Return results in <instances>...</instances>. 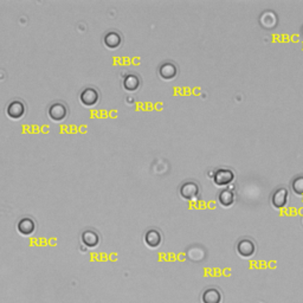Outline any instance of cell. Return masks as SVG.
I'll return each instance as SVG.
<instances>
[{
  "mask_svg": "<svg viewBox=\"0 0 303 303\" xmlns=\"http://www.w3.org/2000/svg\"><path fill=\"white\" fill-rule=\"evenodd\" d=\"M211 178L217 186H229L235 180V172L232 168L219 167L214 169Z\"/></svg>",
  "mask_w": 303,
  "mask_h": 303,
  "instance_id": "obj_1",
  "label": "cell"
},
{
  "mask_svg": "<svg viewBox=\"0 0 303 303\" xmlns=\"http://www.w3.org/2000/svg\"><path fill=\"white\" fill-rule=\"evenodd\" d=\"M48 115L54 122H62L69 115V108L65 103L54 102L48 109Z\"/></svg>",
  "mask_w": 303,
  "mask_h": 303,
  "instance_id": "obj_3",
  "label": "cell"
},
{
  "mask_svg": "<svg viewBox=\"0 0 303 303\" xmlns=\"http://www.w3.org/2000/svg\"><path fill=\"white\" fill-rule=\"evenodd\" d=\"M103 42L109 49H117L122 44V36L117 31H109L104 35Z\"/></svg>",
  "mask_w": 303,
  "mask_h": 303,
  "instance_id": "obj_14",
  "label": "cell"
},
{
  "mask_svg": "<svg viewBox=\"0 0 303 303\" xmlns=\"http://www.w3.org/2000/svg\"><path fill=\"white\" fill-rule=\"evenodd\" d=\"M235 192L231 187H226V189H223L219 191L218 193V202L219 204L224 206V207H230L233 202H235Z\"/></svg>",
  "mask_w": 303,
  "mask_h": 303,
  "instance_id": "obj_13",
  "label": "cell"
},
{
  "mask_svg": "<svg viewBox=\"0 0 303 303\" xmlns=\"http://www.w3.org/2000/svg\"><path fill=\"white\" fill-rule=\"evenodd\" d=\"M178 71V65L174 62H172V60H165V62H162L159 65V69H157L160 77L166 81H171L177 77Z\"/></svg>",
  "mask_w": 303,
  "mask_h": 303,
  "instance_id": "obj_6",
  "label": "cell"
},
{
  "mask_svg": "<svg viewBox=\"0 0 303 303\" xmlns=\"http://www.w3.org/2000/svg\"><path fill=\"white\" fill-rule=\"evenodd\" d=\"M222 293L217 288H207L202 292V303H220L222 302Z\"/></svg>",
  "mask_w": 303,
  "mask_h": 303,
  "instance_id": "obj_12",
  "label": "cell"
},
{
  "mask_svg": "<svg viewBox=\"0 0 303 303\" xmlns=\"http://www.w3.org/2000/svg\"><path fill=\"white\" fill-rule=\"evenodd\" d=\"M290 189H292L296 195L303 196V174H298L292 179Z\"/></svg>",
  "mask_w": 303,
  "mask_h": 303,
  "instance_id": "obj_16",
  "label": "cell"
},
{
  "mask_svg": "<svg viewBox=\"0 0 303 303\" xmlns=\"http://www.w3.org/2000/svg\"><path fill=\"white\" fill-rule=\"evenodd\" d=\"M80 101L86 107H94L100 101V93L96 88L87 87L80 94Z\"/></svg>",
  "mask_w": 303,
  "mask_h": 303,
  "instance_id": "obj_5",
  "label": "cell"
},
{
  "mask_svg": "<svg viewBox=\"0 0 303 303\" xmlns=\"http://www.w3.org/2000/svg\"><path fill=\"white\" fill-rule=\"evenodd\" d=\"M236 249H237L238 254H241L242 257H252L256 252V244L252 239L242 238L238 241Z\"/></svg>",
  "mask_w": 303,
  "mask_h": 303,
  "instance_id": "obj_9",
  "label": "cell"
},
{
  "mask_svg": "<svg viewBox=\"0 0 303 303\" xmlns=\"http://www.w3.org/2000/svg\"><path fill=\"white\" fill-rule=\"evenodd\" d=\"M81 242L84 247L89 248V249H95V248L99 247L101 238H100L98 231L93 229H87L82 232Z\"/></svg>",
  "mask_w": 303,
  "mask_h": 303,
  "instance_id": "obj_8",
  "label": "cell"
},
{
  "mask_svg": "<svg viewBox=\"0 0 303 303\" xmlns=\"http://www.w3.org/2000/svg\"><path fill=\"white\" fill-rule=\"evenodd\" d=\"M179 193H180L181 198L186 199V201H195L201 195V186L195 180L184 181L180 185Z\"/></svg>",
  "mask_w": 303,
  "mask_h": 303,
  "instance_id": "obj_2",
  "label": "cell"
},
{
  "mask_svg": "<svg viewBox=\"0 0 303 303\" xmlns=\"http://www.w3.org/2000/svg\"><path fill=\"white\" fill-rule=\"evenodd\" d=\"M17 231L24 237H29L32 236L36 231V223L31 218H22L19 222L17 223Z\"/></svg>",
  "mask_w": 303,
  "mask_h": 303,
  "instance_id": "obj_11",
  "label": "cell"
},
{
  "mask_svg": "<svg viewBox=\"0 0 303 303\" xmlns=\"http://www.w3.org/2000/svg\"><path fill=\"white\" fill-rule=\"evenodd\" d=\"M271 204L274 207L276 208H282L288 204L289 201V190L286 186H278L272 191L270 196Z\"/></svg>",
  "mask_w": 303,
  "mask_h": 303,
  "instance_id": "obj_4",
  "label": "cell"
},
{
  "mask_svg": "<svg viewBox=\"0 0 303 303\" xmlns=\"http://www.w3.org/2000/svg\"><path fill=\"white\" fill-rule=\"evenodd\" d=\"M26 107L19 100H13L6 107V115L12 120H20L25 115Z\"/></svg>",
  "mask_w": 303,
  "mask_h": 303,
  "instance_id": "obj_7",
  "label": "cell"
},
{
  "mask_svg": "<svg viewBox=\"0 0 303 303\" xmlns=\"http://www.w3.org/2000/svg\"><path fill=\"white\" fill-rule=\"evenodd\" d=\"M141 86L140 76L136 74H128L123 78V88L127 92H136Z\"/></svg>",
  "mask_w": 303,
  "mask_h": 303,
  "instance_id": "obj_15",
  "label": "cell"
},
{
  "mask_svg": "<svg viewBox=\"0 0 303 303\" xmlns=\"http://www.w3.org/2000/svg\"><path fill=\"white\" fill-rule=\"evenodd\" d=\"M144 241L152 249H157L162 243V235L157 229H150L145 232Z\"/></svg>",
  "mask_w": 303,
  "mask_h": 303,
  "instance_id": "obj_10",
  "label": "cell"
}]
</instances>
